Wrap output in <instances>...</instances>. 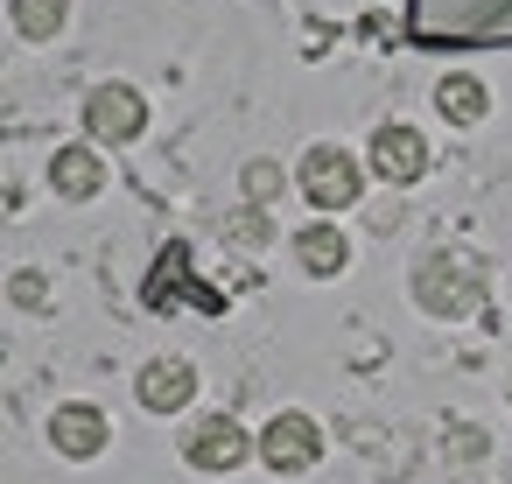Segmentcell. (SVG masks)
Returning <instances> with one entry per match:
<instances>
[{"label": "cell", "instance_id": "6da1fadb", "mask_svg": "<svg viewBox=\"0 0 512 484\" xmlns=\"http://www.w3.org/2000/svg\"><path fill=\"white\" fill-rule=\"evenodd\" d=\"M414 302H421L428 316H442V323H463V316H477V309L491 302V288H484V267H477V260H463V253H428V260L414 267Z\"/></svg>", "mask_w": 512, "mask_h": 484}, {"label": "cell", "instance_id": "7a4b0ae2", "mask_svg": "<svg viewBox=\"0 0 512 484\" xmlns=\"http://www.w3.org/2000/svg\"><path fill=\"white\" fill-rule=\"evenodd\" d=\"M358 190H365L358 155H344V148H330V141H316V148L302 155V197H309L316 211H351Z\"/></svg>", "mask_w": 512, "mask_h": 484}, {"label": "cell", "instance_id": "3957f363", "mask_svg": "<svg viewBox=\"0 0 512 484\" xmlns=\"http://www.w3.org/2000/svg\"><path fill=\"white\" fill-rule=\"evenodd\" d=\"M183 456H190V470H218V477H225V470H239L246 456H260V442H253L232 414H204V421L183 435Z\"/></svg>", "mask_w": 512, "mask_h": 484}, {"label": "cell", "instance_id": "277c9868", "mask_svg": "<svg viewBox=\"0 0 512 484\" xmlns=\"http://www.w3.org/2000/svg\"><path fill=\"white\" fill-rule=\"evenodd\" d=\"M85 127H92V141H106V148L141 141V134H148V99H141L134 85H99V92L85 99Z\"/></svg>", "mask_w": 512, "mask_h": 484}, {"label": "cell", "instance_id": "5b68a950", "mask_svg": "<svg viewBox=\"0 0 512 484\" xmlns=\"http://www.w3.org/2000/svg\"><path fill=\"white\" fill-rule=\"evenodd\" d=\"M316 456H323V428H316L309 414H274V421L260 428V463H267V470L295 477V470H309Z\"/></svg>", "mask_w": 512, "mask_h": 484}, {"label": "cell", "instance_id": "8992f818", "mask_svg": "<svg viewBox=\"0 0 512 484\" xmlns=\"http://www.w3.org/2000/svg\"><path fill=\"white\" fill-rule=\"evenodd\" d=\"M365 162H372V176H379V183L407 190V183H421V176H428V141H421L414 127H379Z\"/></svg>", "mask_w": 512, "mask_h": 484}, {"label": "cell", "instance_id": "52a82bcc", "mask_svg": "<svg viewBox=\"0 0 512 484\" xmlns=\"http://www.w3.org/2000/svg\"><path fill=\"white\" fill-rule=\"evenodd\" d=\"M106 442H113V421H106L92 400H71V407H57V414H50V449H57V456L92 463Z\"/></svg>", "mask_w": 512, "mask_h": 484}, {"label": "cell", "instance_id": "ba28073f", "mask_svg": "<svg viewBox=\"0 0 512 484\" xmlns=\"http://www.w3.org/2000/svg\"><path fill=\"white\" fill-rule=\"evenodd\" d=\"M134 393H141V407H148V414H176V407H190L197 372H190L183 358H155V365H141Z\"/></svg>", "mask_w": 512, "mask_h": 484}, {"label": "cell", "instance_id": "9c48e42d", "mask_svg": "<svg viewBox=\"0 0 512 484\" xmlns=\"http://www.w3.org/2000/svg\"><path fill=\"white\" fill-rule=\"evenodd\" d=\"M50 190L71 197V204H85V197L106 190V162H99L92 148H57V155H50Z\"/></svg>", "mask_w": 512, "mask_h": 484}, {"label": "cell", "instance_id": "30bf717a", "mask_svg": "<svg viewBox=\"0 0 512 484\" xmlns=\"http://www.w3.org/2000/svg\"><path fill=\"white\" fill-rule=\"evenodd\" d=\"M435 113H442L449 127H477V120L491 113V92H484L477 78H463V71H456V78H442V85H435Z\"/></svg>", "mask_w": 512, "mask_h": 484}, {"label": "cell", "instance_id": "8fae6325", "mask_svg": "<svg viewBox=\"0 0 512 484\" xmlns=\"http://www.w3.org/2000/svg\"><path fill=\"white\" fill-rule=\"evenodd\" d=\"M295 260H302L309 274H323V281H330V274H344L351 246H344V232H337V225H302V232H295Z\"/></svg>", "mask_w": 512, "mask_h": 484}, {"label": "cell", "instance_id": "7c38bea8", "mask_svg": "<svg viewBox=\"0 0 512 484\" xmlns=\"http://www.w3.org/2000/svg\"><path fill=\"white\" fill-rule=\"evenodd\" d=\"M64 15H71V0H15V29L29 43H50L64 29Z\"/></svg>", "mask_w": 512, "mask_h": 484}, {"label": "cell", "instance_id": "4fadbf2b", "mask_svg": "<svg viewBox=\"0 0 512 484\" xmlns=\"http://www.w3.org/2000/svg\"><path fill=\"white\" fill-rule=\"evenodd\" d=\"M176 295H190V288H183V246H176L169 267H155V281H148V302H155V309H169ZM197 302H204V309H225V295H197Z\"/></svg>", "mask_w": 512, "mask_h": 484}, {"label": "cell", "instance_id": "5bb4252c", "mask_svg": "<svg viewBox=\"0 0 512 484\" xmlns=\"http://www.w3.org/2000/svg\"><path fill=\"white\" fill-rule=\"evenodd\" d=\"M281 162H246V204H274L281 197Z\"/></svg>", "mask_w": 512, "mask_h": 484}, {"label": "cell", "instance_id": "9a60e30c", "mask_svg": "<svg viewBox=\"0 0 512 484\" xmlns=\"http://www.w3.org/2000/svg\"><path fill=\"white\" fill-rule=\"evenodd\" d=\"M43 274H15V302H43V288H36Z\"/></svg>", "mask_w": 512, "mask_h": 484}]
</instances>
